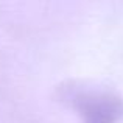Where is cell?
I'll return each mask as SVG.
<instances>
[{
	"instance_id": "1",
	"label": "cell",
	"mask_w": 123,
	"mask_h": 123,
	"mask_svg": "<svg viewBox=\"0 0 123 123\" xmlns=\"http://www.w3.org/2000/svg\"><path fill=\"white\" fill-rule=\"evenodd\" d=\"M56 97L78 114L81 123H120L123 120V97L112 87L70 80L56 89Z\"/></svg>"
}]
</instances>
